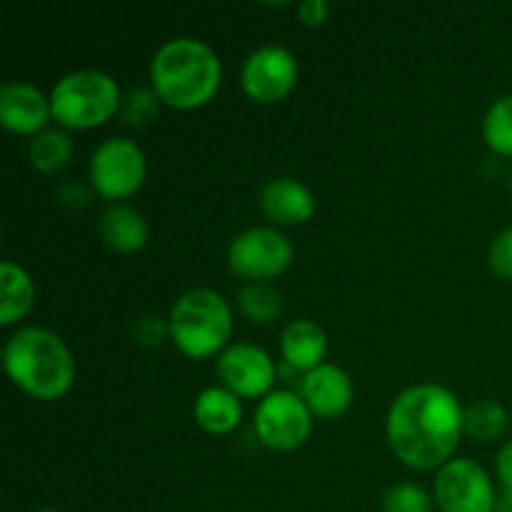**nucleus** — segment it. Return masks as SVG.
<instances>
[{
	"label": "nucleus",
	"instance_id": "nucleus-15",
	"mask_svg": "<svg viewBox=\"0 0 512 512\" xmlns=\"http://www.w3.org/2000/svg\"><path fill=\"white\" fill-rule=\"evenodd\" d=\"M280 353L288 368L310 373L323 365L325 353H328V333L310 318L290 320L280 335Z\"/></svg>",
	"mask_w": 512,
	"mask_h": 512
},
{
	"label": "nucleus",
	"instance_id": "nucleus-31",
	"mask_svg": "<svg viewBox=\"0 0 512 512\" xmlns=\"http://www.w3.org/2000/svg\"><path fill=\"white\" fill-rule=\"evenodd\" d=\"M508 185H510V193H512V168H510V175H508Z\"/></svg>",
	"mask_w": 512,
	"mask_h": 512
},
{
	"label": "nucleus",
	"instance_id": "nucleus-5",
	"mask_svg": "<svg viewBox=\"0 0 512 512\" xmlns=\"http://www.w3.org/2000/svg\"><path fill=\"white\" fill-rule=\"evenodd\" d=\"M120 85L105 70L83 68L65 73L50 90L53 118L63 128L88 130L103 125L120 110Z\"/></svg>",
	"mask_w": 512,
	"mask_h": 512
},
{
	"label": "nucleus",
	"instance_id": "nucleus-3",
	"mask_svg": "<svg viewBox=\"0 0 512 512\" xmlns=\"http://www.w3.org/2000/svg\"><path fill=\"white\" fill-rule=\"evenodd\" d=\"M3 365L8 378L38 400H58L73 388V353L53 330L35 325L15 330L3 345Z\"/></svg>",
	"mask_w": 512,
	"mask_h": 512
},
{
	"label": "nucleus",
	"instance_id": "nucleus-20",
	"mask_svg": "<svg viewBox=\"0 0 512 512\" xmlns=\"http://www.w3.org/2000/svg\"><path fill=\"white\" fill-rule=\"evenodd\" d=\"M510 428V413L498 400H475L465 405V435L478 443H495Z\"/></svg>",
	"mask_w": 512,
	"mask_h": 512
},
{
	"label": "nucleus",
	"instance_id": "nucleus-19",
	"mask_svg": "<svg viewBox=\"0 0 512 512\" xmlns=\"http://www.w3.org/2000/svg\"><path fill=\"white\" fill-rule=\"evenodd\" d=\"M73 138L63 128H45L28 143V160L40 173H58L73 158Z\"/></svg>",
	"mask_w": 512,
	"mask_h": 512
},
{
	"label": "nucleus",
	"instance_id": "nucleus-10",
	"mask_svg": "<svg viewBox=\"0 0 512 512\" xmlns=\"http://www.w3.org/2000/svg\"><path fill=\"white\" fill-rule=\"evenodd\" d=\"M298 73L300 68L293 50L280 43H265L243 60L240 83L258 103H278L295 88Z\"/></svg>",
	"mask_w": 512,
	"mask_h": 512
},
{
	"label": "nucleus",
	"instance_id": "nucleus-25",
	"mask_svg": "<svg viewBox=\"0 0 512 512\" xmlns=\"http://www.w3.org/2000/svg\"><path fill=\"white\" fill-rule=\"evenodd\" d=\"M488 263L495 275L512 280V225L500 230L488 248Z\"/></svg>",
	"mask_w": 512,
	"mask_h": 512
},
{
	"label": "nucleus",
	"instance_id": "nucleus-21",
	"mask_svg": "<svg viewBox=\"0 0 512 512\" xmlns=\"http://www.w3.org/2000/svg\"><path fill=\"white\" fill-rule=\"evenodd\" d=\"M238 305L240 313L250 320V323H273L280 313H283V295L278 288H273L265 280H255V283L240 285L238 290Z\"/></svg>",
	"mask_w": 512,
	"mask_h": 512
},
{
	"label": "nucleus",
	"instance_id": "nucleus-17",
	"mask_svg": "<svg viewBox=\"0 0 512 512\" xmlns=\"http://www.w3.org/2000/svg\"><path fill=\"white\" fill-rule=\"evenodd\" d=\"M193 418L205 433L225 435L233 433L243 418V405L235 393H230L223 385L200 390L193 403Z\"/></svg>",
	"mask_w": 512,
	"mask_h": 512
},
{
	"label": "nucleus",
	"instance_id": "nucleus-11",
	"mask_svg": "<svg viewBox=\"0 0 512 512\" xmlns=\"http://www.w3.org/2000/svg\"><path fill=\"white\" fill-rule=\"evenodd\" d=\"M215 373L223 380V388L238 398H260L273 393L278 365L268 350L255 343H233L215 360Z\"/></svg>",
	"mask_w": 512,
	"mask_h": 512
},
{
	"label": "nucleus",
	"instance_id": "nucleus-22",
	"mask_svg": "<svg viewBox=\"0 0 512 512\" xmlns=\"http://www.w3.org/2000/svg\"><path fill=\"white\" fill-rule=\"evenodd\" d=\"M483 140L498 155H512V93L493 100L483 118Z\"/></svg>",
	"mask_w": 512,
	"mask_h": 512
},
{
	"label": "nucleus",
	"instance_id": "nucleus-9",
	"mask_svg": "<svg viewBox=\"0 0 512 512\" xmlns=\"http://www.w3.org/2000/svg\"><path fill=\"white\" fill-rule=\"evenodd\" d=\"M253 425L260 443L288 453L308 440L313 430V413L300 395L290 390H273L255 408Z\"/></svg>",
	"mask_w": 512,
	"mask_h": 512
},
{
	"label": "nucleus",
	"instance_id": "nucleus-7",
	"mask_svg": "<svg viewBox=\"0 0 512 512\" xmlns=\"http://www.w3.org/2000/svg\"><path fill=\"white\" fill-rule=\"evenodd\" d=\"M293 243L273 225H258L235 235L228 245V265L248 283L268 280L285 273L293 263Z\"/></svg>",
	"mask_w": 512,
	"mask_h": 512
},
{
	"label": "nucleus",
	"instance_id": "nucleus-30",
	"mask_svg": "<svg viewBox=\"0 0 512 512\" xmlns=\"http://www.w3.org/2000/svg\"><path fill=\"white\" fill-rule=\"evenodd\" d=\"M35 512H60V510H55V508H40V510H35Z\"/></svg>",
	"mask_w": 512,
	"mask_h": 512
},
{
	"label": "nucleus",
	"instance_id": "nucleus-8",
	"mask_svg": "<svg viewBox=\"0 0 512 512\" xmlns=\"http://www.w3.org/2000/svg\"><path fill=\"white\" fill-rule=\"evenodd\" d=\"M433 500L440 512H495L498 493L483 465L455 458L435 475Z\"/></svg>",
	"mask_w": 512,
	"mask_h": 512
},
{
	"label": "nucleus",
	"instance_id": "nucleus-6",
	"mask_svg": "<svg viewBox=\"0 0 512 512\" xmlns=\"http://www.w3.org/2000/svg\"><path fill=\"white\" fill-rule=\"evenodd\" d=\"M145 153L135 140L110 135L90 158V185L105 200H125L138 193L145 180Z\"/></svg>",
	"mask_w": 512,
	"mask_h": 512
},
{
	"label": "nucleus",
	"instance_id": "nucleus-27",
	"mask_svg": "<svg viewBox=\"0 0 512 512\" xmlns=\"http://www.w3.org/2000/svg\"><path fill=\"white\" fill-rule=\"evenodd\" d=\"M328 15H330L328 0H303V3L298 5V18L303 20L305 25H310V28L323 25L325 20H328Z\"/></svg>",
	"mask_w": 512,
	"mask_h": 512
},
{
	"label": "nucleus",
	"instance_id": "nucleus-26",
	"mask_svg": "<svg viewBox=\"0 0 512 512\" xmlns=\"http://www.w3.org/2000/svg\"><path fill=\"white\" fill-rule=\"evenodd\" d=\"M133 333V340L138 345H145V348H155L165 340V335L170 338V328H168V320L158 318V315H140L138 320L133 323L130 328Z\"/></svg>",
	"mask_w": 512,
	"mask_h": 512
},
{
	"label": "nucleus",
	"instance_id": "nucleus-29",
	"mask_svg": "<svg viewBox=\"0 0 512 512\" xmlns=\"http://www.w3.org/2000/svg\"><path fill=\"white\" fill-rule=\"evenodd\" d=\"M495 473H498L500 485H503V493L512 495V440L500 448L498 458H495Z\"/></svg>",
	"mask_w": 512,
	"mask_h": 512
},
{
	"label": "nucleus",
	"instance_id": "nucleus-4",
	"mask_svg": "<svg viewBox=\"0 0 512 512\" xmlns=\"http://www.w3.org/2000/svg\"><path fill=\"white\" fill-rule=\"evenodd\" d=\"M170 340L188 358H210L228 348L233 310L213 288H190L173 303L168 315Z\"/></svg>",
	"mask_w": 512,
	"mask_h": 512
},
{
	"label": "nucleus",
	"instance_id": "nucleus-12",
	"mask_svg": "<svg viewBox=\"0 0 512 512\" xmlns=\"http://www.w3.org/2000/svg\"><path fill=\"white\" fill-rule=\"evenodd\" d=\"M53 115L50 95L30 80H5L0 85V120L8 130L20 135H38Z\"/></svg>",
	"mask_w": 512,
	"mask_h": 512
},
{
	"label": "nucleus",
	"instance_id": "nucleus-14",
	"mask_svg": "<svg viewBox=\"0 0 512 512\" xmlns=\"http://www.w3.org/2000/svg\"><path fill=\"white\" fill-rule=\"evenodd\" d=\"M260 210L273 225H303L315 215V195L303 180L280 175L260 188Z\"/></svg>",
	"mask_w": 512,
	"mask_h": 512
},
{
	"label": "nucleus",
	"instance_id": "nucleus-23",
	"mask_svg": "<svg viewBox=\"0 0 512 512\" xmlns=\"http://www.w3.org/2000/svg\"><path fill=\"white\" fill-rule=\"evenodd\" d=\"M160 103H163V100L158 98L153 85H150V88H145V85H135V88H130L128 93L123 95V100H120L118 115L123 118V123L133 125V128H143V125H148L150 120H155V115H158L160 110Z\"/></svg>",
	"mask_w": 512,
	"mask_h": 512
},
{
	"label": "nucleus",
	"instance_id": "nucleus-13",
	"mask_svg": "<svg viewBox=\"0 0 512 512\" xmlns=\"http://www.w3.org/2000/svg\"><path fill=\"white\" fill-rule=\"evenodd\" d=\"M353 380L343 368L333 363H323L303 375L300 380V398L310 408V413L323 420L340 418L353 405Z\"/></svg>",
	"mask_w": 512,
	"mask_h": 512
},
{
	"label": "nucleus",
	"instance_id": "nucleus-28",
	"mask_svg": "<svg viewBox=\"0 0 512 512\" xmlns=\"http://www.w3.org/2000/svg\"><path fill=\"white\" fill-rule=\"evenodd\" d=\"M90 200V190L85 185H80L78 180H70V183L60 185L58 188V203L68 205V208H83Z\"/></svg>",
	"mask_w": 512,
	"mask_h": 512
},
{
	"label": "nucleus",
	"instance_id": "nucleus-24",
	"mask_svg": "<svg viewBox=\"0 0 512 512\" xmlns=\"http://www.w3.org/2000/svg\"><path fill=\"white\" fill-rule=\"evenodd\" d=\"M383 512H433V498L418 483H395L383 495Z\"/></svg>",
	"mask_w": 512,
	"mask_h": 512
},
{
	"label": "nucleus",
	"instance_id": "nucleus-16",
	"mask_svg": "<svg viewBox=\"0 0 512 512\" xmlns=\"http://www.w3.org/2000/svg\"><path fill=\"white\" fill-rule=\"evenodd\" d=\"M98 235L115 253H138L148 243V220L140 210L125 203H110L98 215Z\"/></svg>",
	"mask_w": 512,
	"mask_h": 512
},
{
	"label": "nucleus",
	"instance_id": "nucleus-1",
	"mask_svg": "<svg viewBox=\"0 0 512 512\" xmlns=\"http://www.w3.org/2000/svg\"><path fill=\"white\" fill-rule=\"evenodd\" d=\"M385 433L405 465L415 470L443 468L465 433V408L445 385H410L390 405Z\"/></svg>",
	"mask_w": 512,
	"mask_h": 512
},
{
	"label": "nucleus",
	"instance_id": "nucleus-18",
	"mask_svg": "<svg viewBox=\"0 0 512 512\" xmlns=\"http://www.w3.org/2000/svg\"><path fill=\"white\" fill-rule=\"evenodd\" d=\"M35 283L13 260L0 263V323L13 325L33 308Z\"/></svg>",
	"mask_w": 512,
	"mask_h": 512
},
{
	"label": "nucleus",
	"instance_id": "nucleus-2",
	"mask_svg": "<svg viewBox=\"0 0 512 512\" xmlns=\"http://www.w3.org/2000/svg\"><path fill=\"white\" fill-rule=\"evenodd\" d=\"M223 65L205 40L178 35L168 38L150 60V83L170 108L190 110L208 103L220 88Z\"/></svg>",
	"mask_w": 512,
	"mask_h": 512
}]
</instances>
